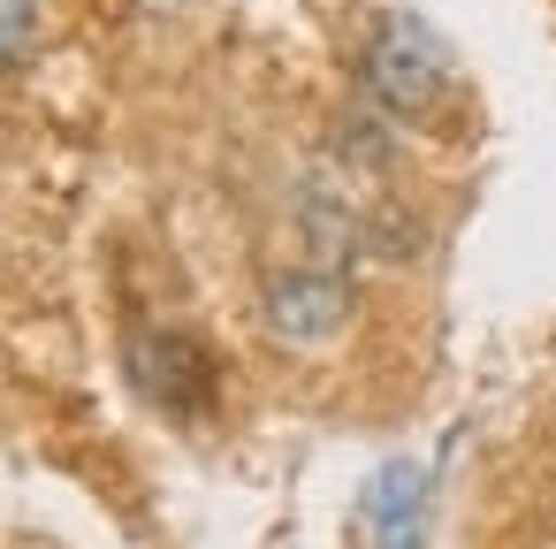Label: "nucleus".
I'll use <instances>...</instances> for the list:
<instances>
[{
	"mask_svg": "<svg viewBox=\"0 0 556 549\" xmlns=\"http://www.w3.org/2000/svg\"><path fill=\"white\" fill-rule=\"evenodd\" d=\"M366 85L381 92V108H396V115H434L442 108V92H450V54H442V39L427 32V24H412V16H389L381 32H374V47H366Z\"/></svg>",
	"mask_w": 556,
	"mask_h": 549,
	"instance_id": "1",
	"label": "nucleus"
},
{
	"mask_svg": "<svg viewBox=\"0 0 556 549\" xmlns=\"http://www.w3.org/2000/svg\"><path fill=\"white\" fill-rule=\"evenodd\" d=\"M366 541L374 549H419L427 541V473L419 465H389L366 488Z\"/></svg>",
	"mask_w": 556,
	"mask_h": 549,
	"instance_id": "2",
	"label": "nucleus"
},
{
	"mask_svg": "<svg viewBox=\"0 0 556 549\" xmlns=\"http://www.w3.org/2000/svg\"><path fill=\"white\" fill-rule=\"evenodd\" d=\"M130 366H138V382L153 389V404H199V397H206V359H199L191 336H146V344L130 351Z\"/></svg>",
	"mask_w": 556,
	"mask_h": 549,
	"instance_id": "3",
	"label": "nucleus"
},
{
	"mask_svg": "<svg viewBox=\"0 0 556 549\" xmlns=\"http://www.w3.org/2000/svg\"><path fill=\"white\" fill-rule=\"evenodd\" d=\"M267 313H275V328H282L290 344H298V336L313 344V336H328V328L343 321V290H328V283H305V275H298V283H282V290L267 298Z\"/></svg>",
	"mask_w": 556,
	"mask_h": 549,
	"instance_id": "4",
	"label": "nucleus"
},
{
	"mask_svg": "<svg viewBox=\"0 0 556 549\" xmlns=\"http://www.w3.org/2000/svg\"><path fill=\"white\" fill-rule=\"evenodd\" d=\"M31 32H39V0H0V70L24 62Z\"/></svg>",
	"mask_w": 556,
	"mask_h": 549,
	"instance_id": "5",
	"label": "nucleus"
}]
</instances>
